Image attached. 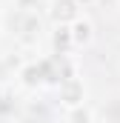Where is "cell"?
Returning a JSON list of instances; mask_svg holds the SVG:
<instances>
[{
	"instance_id": "obj_1",
	"label": "cell",
	"mask_w": 120,
	"mask_h": 123,
	"mask_svg": "<svg viewBox=\"0 0 120 123\" xmlns=\"http://www.w3.org/2000/svg\"><path fill=\"white\" fill-rule=\"evenodd\" d=\"M66 29H69V37H72L74 46H89L91 40H94V23H91L89 17H74Z\"/></svg>"
},
{
	"instance_id": "obj_2",
	"label": "cell",
	"mask_w": 120,
	"mask_h": 123,
	"mask_svg": "<svg viewBox=\"0 0 120 123\" xmlns=\"http://www.w3.org/2000/svg\"><path fill=\"white\" fill-rule=\"evenodd\" d=\"M60 100H63L66 109L80 106V103H83V83H80L77 77H69V80L60 86Z\"/></svg>"
},
{
	"instance_id": "obj_3",
	"label": "cell",
	"mask_w": 120,
	"mask_h": 123,
	"mask_svg": "<svg viewBox=\"0 0 120 123\" xmlns=\"http://www.w3.org/2000/svg\"><path fill=\"white\" fill-rule=\"evenodd\" d=\"M91 117H94L91 109H89V106H83V103L66 109V120H69V123H91Z\"/></svg>"
},
{
	"instance_id": "obj_4",
	"label": "cell",
	"mask_w": 120,
	"mask_h": 123,
	"mask_svg": "<svg viewBox=\"0 0 120 123\" xmlns=\"http://www.w3.org/2000/svg\"><path fill=\"white\" fill-rule=\"evenodd\" d=\"M54 9H57V12H54V20H69V17L74 20V17H77V14H74V3H72V0H63V3L54 6Z\"/></svg>"
},
{
	"instance_id": "obj_5",
	"label": "cell",
	"mask_w": 120,
	"mask_h": 123,
	"mask_svg": "<svg viewBox=\"0 0 120 123\" xmlns=\"http://www.w3.org/2000/svg\"><path fill=\"white\" fill-rule=\"evenodd\" d=\"M74 6H91V3H97V0H72Z\"/></svg>"
},
{
	"instance_id": "obj_6",
	"label": "cell",
	"mask_w": 120,
	"mask_h": 123,
	"mask_svg": "<svg viewBox=\"0 0 120 123\" xmlns=\"http://www.w3.org/2000/svg\"><path fill=\"white\" fill-rule=\"evenodd\" d=\"M0 97H3V86H0Z\"/></svg>"
}]
</instances>
